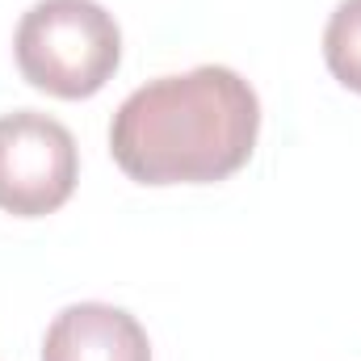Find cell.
<instances>
[{"instance_id": "1", "label": "cell", "mask_w": 361, "mask_h": 361, "mask_svg": "<svg viewBox=\"0 0 361 361\" xmlns=\"http://www.w3.org/2000/svg\"><path fill=\"white\" fill-rule=\"evenodd\" d=\"M257 135L252 85L223 63H202L130 92L109 122V152L139 185H214L252 160Z\"/></svg>"}, {"instance_id": "2", "label": "cell", "mask_w": 361, "mask_h": 361, "mask_svg": "<svg viewBox=\"0 0 361 361\" xmlns=\"http://www.w3.org/2000/svg\"><path fill=\"white\" fill-rule=\"evenodd\" d=\"M13 55L34 89L85 101L114 80L122 30L97 0H38L17 25Z\"/></svg>"}, {"instance_id": "3", "label": "cell", "mask_w": 361, "mask_h": 361, "mask_svg": "<svg viewBox=\"0 0 361 361\" xmlns=\"http://www.w3.org/2000/svg\"><path fill=\"white\" fill-rule=\"evenodd\" d=\"M80 180L76 139L63 122L17 109L0 118V210L13 219L55 214Z\"/></svg>"}, {"instance_id": "4", "label": "cell", "mask_w": 361, "mask_h": 361, "mask_svg": "<svg viewBox=\"0 0 361 361\" xmlns=\"http://www.w3.org/2000/svg\"><path fill=\"white\" fill-rule=\"evenodd\" d=\"M42 361H152L143 324L109 302H76L55 315L42 341Z\"/></svg>"}, {"instance_id": "5", "label": "cell", "mask_w": 361, "mask_h": 361, "mask_svg": "<svg viewBox=\"0 0 361 361\" xmlns=\"http://www.w3.org/2000/svg\"><path fill=\"white\" fill-rule=\"evenodd\" d=\"M324 63L345 89L361 92V0H341L336 13L328 17Z\"/></svg>"}]
</instances>
